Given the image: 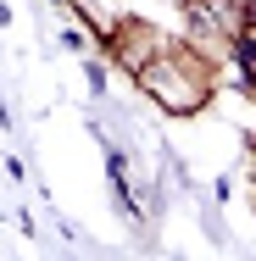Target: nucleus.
<instances>
[{
  "instance_id": "f257e3e1",
  "label": "nucleus",
  "mask_w": 256,
  "mask_h": 261,
  "mask_svg": "<svg viewBox=\"0 0 256 261\" xmlns=\"http://www.w3.org/2000/svg\"><path fill=\"white\" fill-rule=\"evenodd\" d=\"M212 84H217V78H212V56H201L195 45H173V39H167V50L139 72V89H145L161 111H173V117L201 111V106L212 100Z\"/></svg>"
},
{
  "instance_id": "7ed1b4c3",
  "label": "nucleus",
  "mask_w": 256,
  "mask_h": 261,
  "mask_svg": "<svg viewBox=\"0 0 256 261\" xmlns=\"http://www.w3.org/2000/svg\"><path fill=\"white\" fill-rule=\"evenodd\" d=\"M61 45H67V50H84V45H89V34L73 22V28H61Z\"/></svg>"
},
{
  "instance_id": "39448f33",
  "label": "nucleus",
  "mask_w": 256,
  "mask_h": 261,
  "mask_svg": "<svg viewBox=\"0 0 256 261\" xmlns=\"http://www.w3.org/2000/svg\"><path fill=\"white\" fill-rule=\"evenodd\" d=\"M67 6H73V0H67Z\"/></svg>"
},
{
  "instance_id": "423d86ee",
  "label": "nucleus",
  "mask_w": 256,
  "mask_h": 261,
  "mask_svg": "<svg viewBox=\"0 0 256 261\" xmlns=\"http://www.w3.org/2000/svg\"><path fill=\"white\" fill-rule=\"evenodd\" d=\"M178 6H184V0H178Z\"/></svg>"
},
{
  "instance_id": "20e7f679",
  "label": "nucleus",
  "mask_w": 256,
  "mask_h": 261,
  "mask_svg": "<svg viewBox=\"0 0 256 261\" xmlns=\"http://www.w3.org/2000/svg\"><path fill=\"white\" fill-rule=\"evenodd\" d=\"M228 6H240V22H245V34H256V0H228Z\"/></svg>"
},
{
  "instance_id": "f03ea898",
  "label": "nucleus",
  "mask_w": 256,
  "mask_h": 261,
  "mask_svg": "<svg viewBox=\"0 0 256 261\" xmlns=\"http://www.w3.org/2000/svg\"><path fill=\"white\" fill-rule=\"evenodd\" d=\"M106 50L117 56V61H123V67L134 72V78H139V72H145V67L156 61V56L167 50V39L156 34L151 22H139V17H123V28H117V39H111Z\"/></svg>"
}]
</instances>
